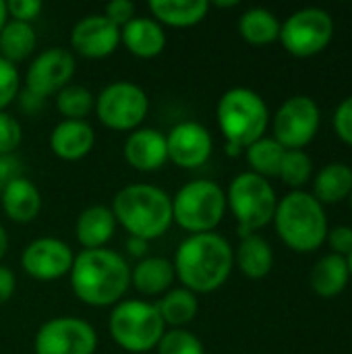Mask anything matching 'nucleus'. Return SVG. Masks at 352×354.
I'll use <instances>...</instances> for the list:
<instances>
[{"mask_svg": "<svg viewBox=\"0 0 352 354\" xmlns=\"http://www.w3.org/2000/svg\"><path fill=\"white\" fill-rule=\"evenodd\" d=\"M174 274L183 288L207 295L226 284L234 268V249L218 232L189 234L174 251Z\"/></svg>", "mask_w": 352, "mask_h": 354, "instance_id": "1", "label": "nucleus"}, {"mask_svg": "<svg viewBox=\"0 0 352 354\" xmlns=\"http://www.w3.org/2000/svg\"><path fill=\"white\" fill-rule=\"evenodd\" d=\"M68 280L81 303L114 307L131 286V266L112 249H83L75 255Z\"/></svg>", "mask_w": 352, "mask_h": 354, "instance_id": "2", "label": "nucleus"}, {"mask_svg": "<svg viewBox=\"0 0 352 354\" xmlns=\"http://www.w3.org/2000/svg\"><path fill=\"white\" fill-rule=\"evenodd\" d=\"M110 209L129 236L147 243L164 236L172 226V197L156 185L133 183L122 187Z\"/></svg>", "mask_w": 352, "mask_h": 354, "instance_id": "3", "label": "nucleus"}, {"mask_svg": "<svg viewBox=\"0 0 352 354\" xmlns=\"http://www.w3.org/2000/svg\"><path fill=\"white\" fill-rule=\"evenodd\" d=\"M220 133L226 139L228 156H239L251 143L266 137L270 110L266 100L249 87L228 89L216 108Z\"/></svg>", "mask_w": 352, "mask_h": 354, "instance_id": "4", "label": "nucleus"}, {"mask_svg": "<svg viewBox=\"0 0 352 354\" xmlns=\"http://www.w3.org/2000/svg\"><path fill=\"white\" fill-rule=\"evenodd\" d=\"M274 226L280 241L297 253H313L328 239L326 207L307 191H290L278 199Z\"/></svg>", "mask_w": 352, "mask_h": 354, "instance_id": "5", "label": "nucleus"}, {"mask_svg": "<svg viewBox=\"0 0 352 354\" xmlns=\"http://www.w3.org/2000/svg\"><path fill=\"white\" fill-rule=\"evenodd\" d=\"M108 332L122 351L145 354L158 346L166 326L156 303L143 299H124L112 307Z\"/></svg>", "mask_w": 352, "mask_h": 354, "instance_id": "6", "label": "nucleus"}, {"mask_svg": "<svg viewBox=\"0 0 352 354\" xmlns=\"http://www.w3.org/2000/svg\"><path fill=\"white\" fill-rule=\"evenodd\" d=\"M278 205L276 191L272 183L251 170L237 174L226 191V207L237 220L241 236L257 234L263 226L274 220Z\"/></svg>", "mask_w": 352, "mask_h": 354, "instance_id": "7", "label": "nucleus"}, {"mask_svg": "<svg viewBox=\"0 0 352 354\" xmlns=\"http://www.w3.org/2000/svg\"><path fill=\"white\" fill-rule=\"evenodd\" d=\"M226 209V191L207 178L185 183L172 197V222L189 234L214 232Z\"/></svg>", "mask_w": 352, "mask_h": 354, "instance_id": "8", "label": "nucleus"}, {"mask_svg": "<svg viewBox=\"0 0 352 354\" xmlns=\"http://www.w3.org/2000/svg\"><path fill=\"white\" fill-rule=\"evenodd\" d=\"M95 116L112 131H135L149 112L145 89L133 81H112L95 95Z\"/></svg>", "mask_w": 352, "mask_h": 354, "instance_id": "9", "label": "nucleus"}, {"mask_svg": "<svg viewBox=\"0 0 352 354\" xmlns=\"http://www.w3.org/2000/svg\"><path fill=\"white\" fill-rule=\"evenodd\" d=\"M334 37V21L328 10L317 6H307L290 17L280 25L278 41L284 50L297 58H311L324 52Z\"/></svg>", "mask_w": 352, "mask_h": 354, "instance_id": "10", "label": "nucleus"}, {"mask_svg": "<svg viewBox=\"0 0 352 354\" xmlns=\"http://www.w3.org/2000/svg\"><path fill=\"white\" fill-rule=\"evenodd\" d=\"M98 332L81 317L60 315L39 326L33 338L35 354H93Z\"/></svg>", "mask_w": 352, "mask_h": 354, "instance_id": "11", "label": "nucleus"}, {"mask_svg": "<svg viewBox=\"0 0 352 354\" xmlns=\"http://www.w3.org/2000/svg\"><path fill=\"white\" fill-rule=\"evenodd\" d=\"M319 122L322 112L317 102L311 95H293L274 116V139L284 149H303L315 139Z\"/></svg>", "mask_w": 352, "mask_h": 354, "instance_id": "12", "label": "nucleus"}, {"mask_svg": "<svg viewBox=\"0 0 352 354\" xmlns=\"http://www.w3.org/2000/svg\"><path fill=\"white\" fill-rule=\"evenodd\" d=\"M75 56L71 50L54 46L41 50L29 64L25 73V89L39 97L56 95L64 85L71 83L75 75Z\"/></svg>", "mask_w": 352, "mask_h": 354, "instance_id": "13", "label": "nucleus"}, {"mask_svg": "<svg viewBox=\"0 0 352 354\" xmlns=\"http://www.w3.org/2000/svg\"><path fill=\"white\" fill-rule=\"evenodd\" d=\"M73 261V249L56 236H39L21 253V266L25 274L39 282H52L68 276Z\"/></svg>", "mask_w": 352, "mask_h": 354, "instance_id": "14", "label": "nucleus"}, {"mask_svg": "<svg viewBox=\"0 0 352 354\" xmlns=\"http://www.w3.org/2000/svg\"><path fill=\"white\" fill-rule=\"evenodd\" d=\"M168 145V162L178 168H199L203 166L214 149L212 133L195 120H183L174 124L166 135Z\"/></svg>", "mask_w": 352, "mask_h": 354, "instance_id": "15", "label": "nucleus"}, {"mask_svg": "<svg viewBox=\"0 0 352 354\" xmlns=\"http://www.w3.org/2000/svg\"><path fill=\"white\" fill-rule=\"evenodd\" d=\"M120 44V29L104 15H87L79 19L71 31V48L91 60L114 54Z\"/></svg>", "mask_w": 352, "mask_h": 354, "instance_id": "16", "label": "nucleus"}, {"mask_svg": "<svg viewBox=\"0 0 352 354\" xmlns=\"http://www.w3.org/2000/svg\"><path fill=\"white\" fill-rule=\"evenodd\" d=\"M124 160L139 172H156L168 162L166 135L158 129H135L122 147Z\"/></svg>", "mask_w": 352, "mask_h": 354, "instance_id": "17", "label": "nucleus"}, {"mask_svg": "<svg viewBox=\"0 0 352 354\" xmlns=\"http://www.w3.org/2000/svg\"><path fill=\"white\" fill-rule=\"evenodd\" d=\"M95 145V131L87 120H60L50 133V149L64 162L83 160Z\"/></svg>", "mask_w": 352, "mask_h": 354, "instance_id": "18", "label": "nucleus"}, {"mask_svg": "<svg viewBox=\"0 0 352 354\" xmlns=\"http://www.w3.org/2000/svg\"><path fill=\"white\" fill-rule=\"evenodd\" d=\"M166 41V31L154 17H135L120 29V44L137 58L160 56Z\"/></svg>", "mask_w": 352, "mask_h": 354, "instance_id": "19", "label": "nucleus"}, {"mask_svg": "<svg viewBox=\"0 0 352 354\" xmlns=\"http://www.w3.org/2000/svg\"><path fill=\"white\" fill-rule=\"evenodd\" d=\"M0 203L8 220L17 224H29L39 216L41 193L27 176L21 174L0 191Z\"/></svg>", "mask_w": 352, "mask_h": 354, "instance_id": "20", "label": "nucleus"}, {"mask_svg": "<svg viewBox=\"0 0 352 354\" xmlns=\"http://www.w3.org/2000/svg\"><path fill=\"white\" fill-rule=\"evenodd\" d=\"M176 280L174 266L166 257H143L131 268V286L143 297H162L166 295Z\"/></svg>", "mask_w": 352, "mask_h": 354, "instance_id": "21", "label": "nucleus"}, {"mask_svg": "<svg viewBox=\"0 0 352 354\" xmlns=\"http://www.w3.org/2000/svg\"><path fill=\"white\" fill-rule=\"evenodd\" d=\"M116 218L108 205L85 207L75 222V234L83 249H104L116 232Z\"/></svg>", "mask_w": 352, "mask_h": 354, "instance_id": "22", "label": "nucleus"}, {"mask_svg": "<svg viewBox=\"0 0 352 354\" xmlns=\"http://www.w3.org/2000/svg\"><path fill=\"white\" fill-rule=\"evenodd\" d=\"M234 266L249 280L266 278L272 272V268H274L272 245L261 234L241 236V243L234 249Z\"/></svg>", "mask_w": 352, "mask_h": 354, "instance_id": "23", "label": "nucleus"}, {"mask_svg": "<svg viewBox=\"0 0 352 354\" xmlns=\"http://www.w3.org/2000/svg\"><path fill=\"white\" fill-rule=\"evenodd\" d=\"M349 280H351V272H349L346 257L334 253L319 257L309 274V284L313 292L322 299L338 297L349 286Z\"/></svg>", "mask_w": 352, "mask_h": 354, "instance_id": "24", "label": "nucleus"}, {"mask_svg": "<svg viewBox=\"0 0 352 354\" xmlns=\"http://www.w3.org/2000/svg\"><path fill=\"white\" fill-rule=\"evenodd\" d=\"M147 6L154 19L168 27H193L201 23L212 8L207 0H149Z\"/></svg>", "mask_w": 352, "mask_h": 354, "instance_id": "25", "label": "nucleus"}, {"mask_svg": "<svg viewBox=\"0 0 352 354\" xmlns=\"http://www.w3.org/2000/svg\"><path fill=\"white\" fill-rule=\"evenodd\" d=\"M352 193V168L342 162L324 166L313 178V197L326 207L349 199Z\"/></svg>", "mask_w": 352, "mask_h": 354, "instance_id": "26", "label": "nucleus"}, {"mask_svg": "<svg viewBox=\"0 0 352 354\" xmlns=\"http://www.w3.org/2000/svg\"><path fill=\"white\" fill-rule=\"evenodd\" d=\"M156 307L160 311V317L166 326V330L185 328L189 326L197 313H199V299L195 292L187 288H170L166 295H162L156 301Z\"/></svg>", "mask_w": 352, "mask_h": 354, "instance_id": "27", "label": "nucleus"}, {"mask_svg": "<svg viewBox=\"0 0 352 354\" xmlns=\"http://www.w3.org/2000/svg\"><path fill=\"white\" fill-rule=\"evenodd\" d=\"M280 21L278 17L261 6L249 8L239 19V33L251 46H268L278 41L280 37Z\"/></svg>", "mask_w": 352, "mask_h": 354, "instance_id": "28", "label": "nucleus"}, {"mask_svg": "<svg viewBox=\"0 0 352 354\" xmlns=\"http://www.w3.org/2000/svg\"><path fill=\"white\" fill-rule=\"evenodd\" d=\"M35 44H37V35L31 23L8 19L0 31V52H2L0 56L12 64L29 58L35 50Z\"/></svg>", "mask_w": 352, "mask_h": 354, "instance_id": "29", "label": "nucleus"}, {"mask_svg": "<svg viewBox=\"0 0 352 354\" xmlns=\"http://www.w3.org/2000/svg\"><path fill=\"white\" fill-rule=\"evenodd\" d=\"M284 151L286 149L274 137H261L245 149V158H247L253 174L272 178V176H278V172H280Z\"/></svg>", "mask_w": 352, "mask_h": 354, "instance_id": "30", "label": "nucleus"}, {"mask_svg": "<svg viewBox=\"0 0 352 354\" xmlns=\"http://www.w3.org/2000/svg\"><path fill=\"white\" fill-rule=\"evenodd\" d=\"M56 108L64 120H85L95 108V95L79 83H68L56 93Z\"/></svg>", "mask_w": 352, "mask_h": 354, "instance_id": "31", "label": "nucleus"}, {"mask_svg": "<svg viewBox=\"0 0 352 354\" xmlns=\"http://www.w3.org/2000/svg\"><path fill=\"white\" fill-rule=\"evenodd\" d=\"M313 174V160L305 149H286L278 178L293 191H303Z\"/></svg>", "mask_w": 352, "mask_h": 354, "instance_id": "32", "label": "nucleus"}, {"mask_svg": "<svg viewBox=\"0 0 352 354\" xmlns=\"http://www.w3.org/2000/svg\"><path fill=\"white\" fill-rule=\"evenodd\" d=\"M156 351L158 354H205V346L193 332L174 328L164 332Z\"/></svg>", "mask_w": 352, "mask_h": 354, "instance_id": "33", "label": "nucleus"}, {"mask_svg": "<svg viewBox=\"0 0 352 354\" xmlns=\"http://www.w3.org/2000/svg\"><path fill=\"white\" fill-rule=\"evenodd\" d=\"M21 122L12 114L0 110V156H12V151L21 145Z\"/></svg>", "mask_w": 352, "mask_h": 354, "instance_id": "34", "label": "nucleus"}, {"mask_svg": "<svg viewBox=\"0 0 352 354\" xmlns=\"http://www.w3.org/2000/svg\"><path fill=\"white\" fill-rule=\"evenodd\" d=\"M19 68L0 56V110H4L19 95Z\"/></svg>", "mask_w": 352, "mask_h": 354, "instance_id": "35", "label": "nucleus"}, {"mask_svg": "<svg viewBox=\"0 0 352 354\" xmlns=\"http://www.w3.org/2000/svg\"><path fill=\"white\" fill-rule=\"evenodd\" d=\"M332 124H334V133L338 135V139L352 147V95L338 104Z\"/></svg>", "mask_w": 352, "mask_h": 354, "instance_id": "36", "label": "nucleus"}, {"mask_svg": "<svg viewBox=\"0 0 352 354\" xmlns=\"http://www.w3.org/2000/svg\"><path fill=\"white\" fill-rule=\"evenodd\" d=\"M44 10V4L39 0H6V12L12 21L33 23Z\"/></svg>", "mask_w": 352, "mask_h": 354, "instance_id": "37", "label": "nucleus"}, {"mask_svg": "<svg viewBox=\"0 0 352 354\" xmlns=\"http://www.w3.org/2000/svg\"><path fill=\"white\" fill-rule=\"evenodd\" d=\"M102 15L110 23H114L118 29H122L131 19L137 17V8H135V2H131V0H112V2L106 4Z\"/></svg>", "mask_w": 352, "mask_h": 354, "instance_id": "38", "label": "nucleus"}, {"mask_svg": "<svg viewBox=\"0 0 352 354\" xmlns=\"http://www.w3.org/2000/svg\"><path fill=\"white\" fill-rule=\"evenodd\" d=\"M326 243L330 245L334 255L349 257L352 253V228L351 226H336V228L328 230Z\"/></svg>", "mask_w": 352, "mask_h": 354, "instance_id": "39", "label": "nucleus"}, {"mask_svg": "<svg viewBox=\"0 0 352 354\" xmlns=\"http://www.w3.org/2000/svg\"><path fill=\"white\" fill-rule=\"evenodd\" d=\"M17 176H21L19 160L15 156H0V191Z\"/></svg>", "mask_w": 352, "mask_h": 354, "instance_id": "40", "label": "nucleus"}, {"mask_svg": "<svg viewBox=\"0 0 352 354\" xmlns=\"http://www.w3.org/2000/svg\"><path fill=\"white\" fill-rule=\"evenodd\" d=\"M15 290H17V278L12 270H8L6 266H0V305L10 301Z\"/></svg>", "mask_w": 352, "mask_h": 354, "instance_id": "41", "label": "nucleus"}, {"mask_svg": "<svg viewBox=\"0 0 352 354\" xmlns=\"http://www.w3.org/2000/svg\"><path fill=\"white\" fill-rule=\"evenodd\" d=\"M44 102H46L44 97L31 93L29 89H23V91H21V97H19V104H21V108H23L27 114H37V112L44 108Z\"/></svg>", "mask_w": 352, "mask_h": 354, "instance_id": "42", "label": "nucleus"}, {"mask_svg": "<svg viewBox=\"0 0 352 354\" xmlns=\"http://www.w3.org/2000/svg\"><path fill=\"white\" fill-rule=\"evenodd\" d=\"M127 249L133 257H139L143 259L145 251H147V241H141V239H135V236H129L127 241Z\"/></svg>", "mask_w": 352, "mask_h": 354, "instance_id": "43", "label": "nucleus"}, {"mask_svg": "<svg viewBox=\"0 0 352 354\" xmlns=\"http://www.w3.org/2000/svg\"><path fill=\"white\" fill-rule=\"evenodd\" d=\"M8 253V232H6V228L0 224V261H2V257Z\"/></svg>", "mask_w": 352, "mask_h": 354, "instance_id": "44", "label": "nucleus"}, {"mask_svg": "<svg viewBox=\"0 0 352 354\" xmlns=\"http://www.w3.org/2000/svg\"><path fill=\"white\" fill-rule=\"evenodd\" d=\"M6 21H8V12H6V0H0V31H2V27L6 25Z\"/></svg>", "mask_w": 352, "mask_h": 354, "instance_id": "45", "label": "nucleus"}, {"mask_svg": "<svg viewBox=\"0 0 352 354\" xmlns=\"http://www.w3.org/2000/svg\"><path fill=\"white\" fill-rule=\"evenodd\" d=\"M237 4H239L237 0H228V2H220L218 0V2H214V6H218V8H230V6H237Z\"/></svg>", "mask_w": 352, "mask_h": 354, "instance_id": "46", "label": "nucleus"}, {"mask_svg": "<svg viewBox=\"0 0 352 354\" xmlns=\"http://www.w3.org/2000/svg\"><path fill=\"white\" fill-rule=\"evenodd\" d=\"M346 263H349V272H351V278H352V253L346 257Z\"/></svg>", "mask_w": 352, "mask_h": 354, "instance_id": "47", "label": "nucleus"}, {"mask_svg": "<svg viewBox=\"0 0 352 354\" xmlns=\"http://www.w3.org/2000/svg\"><path fill=\"white\" fill-rule=\"evenodd\" d=\"M349 201H351V209H352V193H351V197H349Z\"/></svg>", "mask_w": 352, "mask_h": 354, "instance_id": "48", "label": "nucleus"}]
</instances>
